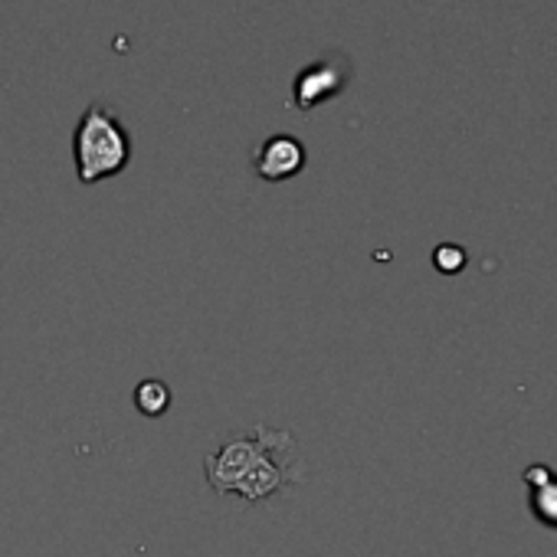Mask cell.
<instances>
[{"instance_id":"1","label":"cell","mask_w":557,"mask_h":557,"mask_svg":"<svg viewBox=\"0 0 557 557\" xmlns=\"http://www.w3.org/2000/svg\"><path fill=\"white\" fill-rule=\"evenodd\" d=\"M203 475L213 492L259 505L302 482L306 462L299 453V440L289 430L256 423L249 433L230 436L213 453H207Z\"/></svg>"},{"instance_id":"2","label":"cell","mask_w":557,"mask_h":557,"mask_svg":"<svg viewBox=\"0 0 557 557\" xmlns=\"http://www.w3.org/2000/svg\"><path fill=\"white\" fill-rule=\"evenodd\" d=\"M73 161L76 177L86 187L119 177L132 164V135L122 119L102 102H92L79 115L73 132Z\"/></svg>"},{"instance_id":"3","label":"cell","mask_w":557,"mask_h":557,"mask_svg":"<svg viewBox=\"0 0 557 557\" xmlns=\"http://www.w3.org/2000/svg\"><path fill=\"white\" fill-rule=\"evenodd\" d=\"M351 73L348 63L342 60H319L299 70L296 83H293V106L299 112H312L325 102H332L345 86H348Z\"/></svg>"},{"instance_id":"4","label":"cell","mask_w":557,"mask_h":557,"mask_svg":"<svg viewBox=\"0 0 557 557\" xmlns=\"http://www.w3.org/2000/svg\"><path fill=\"white\" fill-rule=\"evenodd\" d=\"M306 161H309V151L296 135H269L252 154V171L259 181L283 184V181L299 177L306 171Z\"/></svg>"},{"instance_id":"5","label":"cell","mask_w":557,"mask_h":557,"mask_svg":"<svg viewBox=\"0 0 557 557\" xmlns=\"http://www.w3.org/2000/svg\"><path fill=\"white\" fill-rule=\"evenodd\" d=\"M524 482L531 488V515L547 524L557 528V472L550 466H528L524 469Z\"/></svg>"},{"instance_id":"6","label":"cell","mask_w":557,"mask_h":557,"mask_svg":"<svg viewBox=\"0 0 557 557\" xmlns=\"http://www.w3.org/2000/svg\"><path fill=\"white\" fill-rule=\"evenodd\" d=\"M132 404H135V410L141 417H151V420L154 417H164L171 410V387L164 381H158V377H148V381H141L135 387Z\"/></svg>"},{"instance_id":"7","label":"cell","mask_w":557,"mask_h":557,"mask_svg":"<svg viewBox=\"0 0 557 557\" xmlns=\"http://www.w3.org/2000/svg\"><path fill=\"white\" fill-rule=\"evenodd\" d=\"M433 262H436L440 272L453 275V272H459V269L466 265V249H462V246H453V243H443V246H436Z\"/></svg>"}]
</instances>
